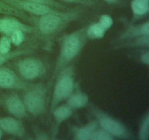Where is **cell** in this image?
Wrapping results in <instances>:
<instances>
[{
	"mask_svg": "<svg viewBox=\"0 0 149 140\" xmlns=\"http://www.w3.org/2000/svg\"><path fill=\"white\" fill-rule=\"evenodd\" d=\"M31 85V83L17 75L13 70L4 66H0V88L25 91Z\"/></svg>",
	"mask_w": 149,
	"mask_h": 140,
	"instance_id": "ba28073f",
	"label": "cell"
},
{
	"mask_svg": "<svg viewBox=\"0 0 149 140\" xmlns=\"http://www.w3.org/2000/svg\"><path fill=\"white\" fill-rule=\"evenodd\" d=\"M12 42L9 36L3 35L0 38V52L7 53L11 50Z\"/></svg>",
	"mask_w": 149,
	"mask_h": 140,
	"instance_id": "cb8c5ba5",
	"label": "cell"
},
{
	"mask_svg": "<svg viewBox=\"0 0 149 140\" xmlns=\"http://www.w3.org/2000/svg\"><path fill=\"white\" fill-rule=\"evenodd\" d=\"M16 30H21L25 33H34L35 29L33 26L25 24L11 15L0 17V34L10 36Z\"/></svg>",
	"mask_w": 149,
	"mask_h": 140,
	"instance_id": "8fae6325",
	"label": "cell"
},
{
	"mask_svg": "<svg viewBox=\"0 0 149 140\" xmlns=\"http://www.w3.org/2000/svg\"><path fill=\"white\" fill-rule=\"evenodd\" d=\"M122 42L120 46L146 47L149 46V22L128 27L119 38Z\"/></svg>",
	"mask_w": 149,
	"mask_h": 140,
	"instance_id": "8992f818",
	"label": "cell"
},
{
	"mask_svg": "<svg viewBox=\"0 0 149 140\" xmlns=\"http://www.w3.org/2000/svg\"><path fill=\"white\" fill-rule=\"evenodd\" d=\"M47 89L42 83L32 84L29 88L25 90L23 102L29 115L38 117L46 112L47 106Z\"/></svg>",
	"mask_w": 149,
	"mask_h": 140,
	"instance_id": "277c9868",
	"label": "cell"
},
{
	"mask_svg": "<svg viewBox=\"0 0 149 140\" xmlns=\"http://www.w3.org/2000/svg\"><path fill=\"white\" fill-rule=\"evenodd\" d=\"M33 50L31 49H17L15 50H10L7 53H3L0 52V66H3L10 60L30 53Z\"/></svg>",
	"mask_w": 149,
	"mask_h": 140,
	"instance_id": "d6986e66",
	"label": "cell"
},
{
	"mask_svg": "<svg viewBox=\"0 0 149 140\" xmlns=\"http://www.w3.org/2000/svg\"><path fill=\"white\" fill-rule=\"evenodd\" d=\"M61 1L69 4H81L87 7H92L96 4V0H61Z\"/></svg>",
	"mask_w": 149,
	"mask_h": 140,
	"instance_id": "484cf974",
	"label": "cell"
},
{
	"mask_svg": "<svg viewBox=\"0 0 149 140\" xmlns=\"http://www.w3.org/2000/svg\"><path fill=\"white\" fill-rule=\"evenodd\" d=\"M1 105H2V99L0 97V106H1Z\"/></svg>",
	"mask_w": 149,
	"mask_h": 140,
	"instance_id": "f546056e",
	"label": "cell"
},
{
	"mask_svg": "<svg viewBox=\"0 0 149 140\" xmlns=\"http://www.w3.org/2000/svg\"><path fill=\"white\" fill-rule=\"evenodd\" d=\"M106 29H104L98 22L92 23L87 27V35L90 39H100L104 36L106 32Z\"/></svg>",
	"mask_w": 149,
	"mask_h": 140,
	"instance_id": "ac0fdd59",
	"label": "cell"
},
{
	"mask_svg": "<svg viewBox=\"0 0 149 140\" xmlns=\"http://www.w3.org/2000/svg\"><path fill=\"white\" fill-rule=\"evenodd\" d=\"M103 1H105V2L108 3V4H117V3L119 1V0H103Z\"/></svg>",
	"mask_w": 149,
	"mask_h": 140,
	"instance_id": "83f0119b",
	"label": "cell"
},
{
	"mask_svg": "<svg viewBox=\"0 0 149 140\" xmlns=\"http://www.w3.org/2000/svg\"><path fill=\"white\" fill-rule=\"evenodd\" d=\"M98 23H100L104 29L108 30V29H110L112 26V25H113V18H112L110 15L104 14L100 16V18H99Z\"/></svg>",
	"mask_w": 149,
	"mask_h": 140,
	"instance_id": "d4e9b609",
	"label": "cell"
},
{
	"mask_svg": "<svg viewBox=\"0 0 149 140\" xmlns=\"http://www.w3.org/2000/svg\"><path fill=\"white\" fill-rule=\"evenodd\" d=\"M75 87V71L73 65L66 66L58 74L52 90L49 113L62 102L66 100L74 92Z\"/></svg>",
	"mask_w": 149,
	"mask_h": 140,
	"instance_id": "3957f363",
	"label": "cell"
},
{
	"mask_svg": "<svg viewBox=\"0 0 149 140\" xmlns=\"http://www.w3.org/2000/svg\"><path fill=\"white\" fill-rule=\"evenodd\" d=\"M26 1H33V2L46 4V5L49 6V7H54V8L58 9V10H66L67 9V7H65V6L63 5L62 4L58 2V1H56V0H26Z\"/></svg>",
	"mask_w": 149,
	"mask_h": 140,
	"instance_id": "603a6c76",
	"label": "cell"
},
{
	"mask_svg": "<svg viewBox=\"0 0 149 140\" xmlns=\"http://www.w3.org/2000/svg\"><path fill=\"white\" fill-rule=\"evenodd\" d=\"M141 61H142L143 64L148 66L149 64V52L148 50L144 51L142 52L141 55Z\"/></svg>",
	"mask_w": 149,
	"mask_h": 140,
	"instance_id": "4316f807",
	"label": "cell"
},
{
	"mask_svg": "<svg viewBox=\"0 0 149 140\" xmlns=\"http://www.w3.org/2000/svg\"><path fill=\"white\" fill-rule=\"evenodd\" d=\"M90 112L95 118L100 128L107 131L114 138L122 139H130L132 134L122 122L109 115L102 109L95 106H90Z\"/></svg>",
	"mask_w": 149,
	"mask_h": 140,
	"instance_id": "5b68a950",
	"label": "cell"
},
{
	"mask_svg": "<svg viewBox=\"0 0 149 140\" xmlns=\"http://www.w3.org/2000/svg\"><path fill=\"white\" fill-rule=\"evenodd\" d=\"M2 136H3V131H1V128H0V139H1Z\"/></svg>",
	"mask_w": 149,
	"mask_h": 140,
	"instance_id": "f1b7e54d",
	"label": "cell"
},
{
	"mask_svg": "<svg viewBox=\"0 0 149 140\" xmlns=\"http://www.w3.org/2000/svg\"><path fill=\"white\" fill-rule=\"evenodd\" d=\"M1 1H4L20 11L24 12L27 14H31L33 16H39L47 13L61 11V10L49 7L46 4L26 1V0H1Z\"/></svg>",
	"mask_w": 149,
	"mask_h": 140,
	"instance_id": "9c48e42d",
	"label": "cell"
},
{
	"mask_svg": "<svg viewBox=\"0 0 149 140\" xmlns=\"http://www.w3.org/2000/svg\"><path fill=\"white\" fill-rule=\"evenodd\" d=\"M149 0H132L131 10L135 18L146 15L149 10Z\"/></svg>",
	"mask_w": 149,
	"mask_h": 140,
	"instance_id": "e0dca14e",
	"label": "cell"
},
{
	"mask_svg": "<svg viewBox=\"0 0 149 140\" xmlns=\"http://www.w3.org/2000/svg\"><path fill=\"white\" fill-rule=\"evenodd\" d=\"M0 15L14 16L30 23V16L29 14L12 7L1 0H0Z\"/></svg>",
	"mask_w": 149,
	"mask_h": 140,
	"instance_id": "2e32d148",
	"label": "cell"
},
{
	"mask_svg": "<svg viewBox=\"0 0 149 140\" xmlns=\"http://www.w3.org/2000/svg\"><path fill=\"white\" fill-rule=\"evenodd\" d=\"M80 10H61L39 16L30 17V23L35 29V34L41 38L51 39L59 34L70 23L81 16Z\"/></svg>",
	"mask_w": 149,
	"mask_h": 140,
	"instance_id": "6da1fadb",
	"label": "cell"
},
{
	"mask_svg": "<svg viewBox=\"0 0 149 140\" xmlns=\"http://www.w3.org/2000/svg\"><path fill=\"white\" fill-rule=\"evenodd\" d=\"M149 137V114L143 118L142 124L140 127L138 133V139L141 140H147Z\"/></svg>",
	"mask_w": 149,
	"mask_h": 140,
	"instance_id": "ffe728a7",
	"label": "cell"
},
{
	"mask_svg": "<svg viewBox=\"0 0 149 140\" xmlns=\"http://www.w3.org/2000/svg\"><path fill=\"white\" fill-rule=\"evenodd\" d=\"M114 137L103 128H96L91 134L90 140H113Z\"/></svg>",
	"mask_w": 149,
	"mask_h": 140,
	"instance_id": "44dd1931",
	"label": "cell"
},
{
	"mask_svg": "<svg viewBox=\"0 0 149 140\" xmlns=\"http://www.w3.org/2000/svg\"><path fill=\"white\" fill-rule=\"evenodd\" d=\"M15 68L19 75L27 81L42 77L47 71L45 64L40 59L33 57L18 60L15 64Z\"/></svg>",
	"mask_w": 149,
	"mask_h": 140,
	"instance_id": "52a82bcc",
	"label": "cell"
},
{
	"mask_svg": "<svg viewBox=\"0 0 149 140\" xmlns=\"http://www.w3.org/2000/svg\"><path fill=\"white\" fill-rule=\"evenodd\" d=\"M0 128L4 132L18 138H23L26 135L23 124L18 118L15 117L0 118Z\"/></svg>",
	"mask_w": 149,
	"mask_h": 140,
	"instance_id": "7c38bea8",
	"label": "cell"
},
{
	"mask_svg": "<svg viewBox=\"0 0 149 140\" xmlns=\"http://www.w3.org/2000/svg\"><path fill=\"white\" fill-rule=\"evenodd\" d=\"M74 109H71L69 106L67 104L58 105L51 112V115L53 116L55 122V128H58L64 121L71 116L73 114Z\"/></svg>",
	"mask_w": 149,
	"mask_h": 140,
	"instance_id": "5bb4252c",
	"label": "cell"
},
{
	"mask_svg": "<svg viewBox=\"0 0 149 140\" xmlns=\"http://www.w3.org/2000/svg\"><path fill=\"white\" fill-rule=\"evenodd\" d=\"M25 32L21 30H16L11 34L9 37L12 44L15 46H20L25 39Z\"/></svg>",
	"mask_w": 149,
	"mask_h": 140,
	"instance_id": "7402d4cb",
	"label": "cell"
},
{
	"mask_svg": "<svg viewBox=\"0 0 149 140\" xmlns=\"http://www.w3.org/2000/svg\"><path fill=\"white\" fill-rule=\"evenodd\" d=\"M66 104L73 109H78L84 107L89 103V96L84 92L77 90L73 92L66 99Z\"/></svg>",
	"mask_w": 149,
	"mask_h": 140,
	"instance_id": "4fadbf2b",
	"label": "cell"
},
{
	"mask_svg": "<svg viewBox=\"0 0 149 140\" xmlns=\"http://www.w3.org/2000/svg\"><path fill=\"white\" fill-rule=\"evenodd\" d=\"M97 123L96 120H92L86 125L74 129V138L78 140H90L91 134L97 128Z\"/></svg>",
	"mask_w": 149,
	"mask_h": 140,
	"instance_id": "9a60e30c",
	"label": "cell"
},
{
	"mask_svg": "<svg viewBox=\"0 0 149 140\" xmlns=\"http://www.w3.org/2000/svg\"><path fill=\"white\" fill-rule=\"evenodd\" d=\"M2 99V105L8 113L18 119H23L29 117L23 100L15 93L5 95Z\"/></svg>",
	"mask_w": 149,
	"mask_h": 140,
	"instance_id": "30bf717a",
	"label": "cell"
},
{
	"mask_svg": "<svg viewBox=\"0 0 149 140\" xmlns=\"http://www.w3.org/2000/svg\"><path fill=\"white\" fill-rule=\"evenodd\" d=\"M87 27L77 29L75 32L65 34L61 38L60 50L50 83L56 78L58 73L78 56L87 42Z\"/></svg>",
	"mask_w": 149,
	"mask_h": 140,
	"instance_id": "7a4b0ae2",
	"label": "cell"
}]
</instances>
